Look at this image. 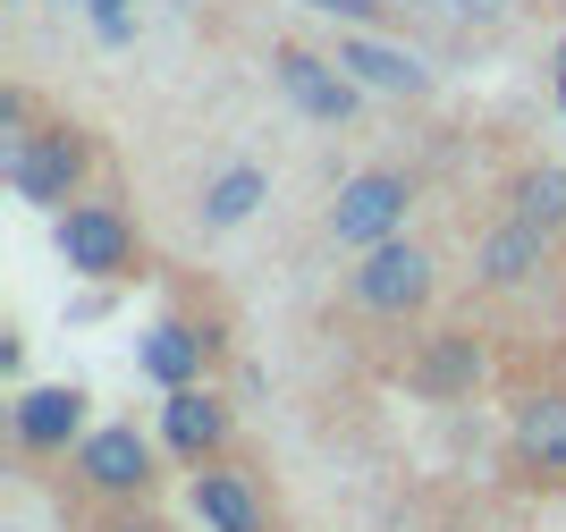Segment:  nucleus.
<instances>
[{
    "mask_svg": "<svg viewBox=\"0 0 566 532\" xmlns=\"http://www.w3.org/2000/svg\"><path fill=\"white\" fill-rule=\"evenodd\" d=\"M431 296H440V271L415 237H389L373 254H355L347 271V304L373 313V322H415V313H431Z\"/></svg>",
    "mask_w": 566,
    "mask_h": 532,
    "instance_id": "obj_1",
    "label": "nucleus"
},
{
    "mask_svg": "<svg viewBox=\"0 0 566 532\" xmlns=\"http://www.w3.org/2000/svg\"><path fill=\"white\" fill-rule=\"evenodd\" d=\"M51 246H60V262H69L76 279H94V288H118V279L144 271V237L118 204H69L51 220Z\"/></svg>",
    "mask_w": 566,
    "mask_h": 532,
    "instance_id": "obj_2",
    "label": "nucleus"
},
{
    "mask_svg": "<svg viewBox=\"0 0 566 532\" xmlns=\"http://www.w3.org/2000/svg\"><path fill=\"white\" fill-rule=\"evenodd\" d=\"M9 186H18L34 211H60L85 204V169H94V144L76 136V127H34V136H9Z\"/></svg>",
    "mask_w": 566,
    "mask_h": 532,
    "instance_id": "obj_3",
    "label": "nucleus"
},
{
    "mask_svg": "<svg viewBox=\"0 0 566 532\" xmlns=\"http://www.w3.org/2000/svg\"><path fill=\"white\" fill-rule=\"evenodd\" d=\"M161 431H136V423H94L85 440H76V457H69V473L94 499H144V490L161 482Z\"/></svg>",
    "mask_w": 566,
    "mask_h": 532,
    "instance_id": "obj_4",
    "label": "nucleus"
},
{
    "mask_svg": "<svg viewBox=\"0 0 566 532\" xmlns=\"http://www.w3.org/2000/svg\"><path fill=\"white\" fill-rule=\"evenodd\" d=\"M406 211H415V178L406 169H355L331 204V246L338 254H373V246L406 237Z\"/></svg>",
    "mask_w": 566,
    "mask_h": 532,
    "instance_id": "obj_5",
    "label": "nucleus"
},
{
    "mask_svg": "<svg viewBox=\"0 0 566 532\" xmlns=\"http://www.w3.org/2000/svg\"><path fill=\"white\" fill-rule=\"evenodd\" d=\"M271 76H280L287 111H296V118H313V127H347V118L364 111V85H355V76L338 69V51L280 43V51H271Z\"/></svg>",
    "mask_w": 566,
    "mask_h": 532,
    "instance_id": "obj_6",
    "label": "nucleus"
},
{
    "mask_svg": "<svg viewBox=\"0 0 566 532\" xmlns=\"http://www.w3.org/2000/svg\"><path fill=\"white\" fill-rule=\"evenodd\" d=\"M85 406H94V397L76 389V380H34V389H18V406H9L18 457H76V440L94 431Z\"/></svg>",
    "mask_w": 566,
    "mask_h": 532,
    "instance_id": "obj_7",
    "label": "nucleus"
},
{
    "mask_svg": "<svg viewBox=\"0 0 566 532\" xmlns=\"http://www.w3.org/2000/svg\"><path fill=\"white\" fill-rule=\"evenodd\" d=\"M229 440H237V415L203 389V380L161 397V448L187 465V473H195V465H220V457H229Z\"/></svg>",
    "mask_w": 566,
    "mask_h": 532,
    "instance_id": "obj_8",
    "label": "nucleus"
},
{
    "mask_svg": "<svg viewBox=\"0 0 566 532\" xmlns=\"http://www.w3.org/2000/svg\"><path fill=\"white\" fill-rule=\"evenodd\" d=\"M187 508L203 532H271V499L254 490V473L245 465H195L187 473Z\"/></svg>",
    "mask_w": 566,
    "mask_h": 532,
    "instance_id": "obj_9",
    "label": "nucleus"
},
{
    "mask_svg": "<svg viewBox=\"0 0 566 532\" xmlns=\"http://www.w3.org/2000/svg\"><path fill=\"white\" fill-rule=\"evenodd\" d=\"M507 457H516V473H533V482H558V490H566V389H533V397H516V423H507Z\"/></svg>",
    "mask_w": 566,
    "mask_h": 532,
    "instance_id": "obj_10",
    "label": "nucleus"
},
{
    "mask_svg": "<svg viewBox=\"0 0 566 532\" xmlns=\"http://www.w3.org/2000/svg\"><path fill=\"white\" fill-rule=\"evenodd\" d=\"M338 69H347L364 93H398V102H423L431 93V69L406 43L373 34V25H347V34H338Z\"/></svg>",
    "mask_w": 566,
    "mask_h": 532,
    "instance_id": "obj_11",
    "label": "nucleus"
},
{
    "mask_svg": "<svg viewBox=\"0 0 566 532\" xmlns=\"http://www.w3.org/2000/svg\"><path fill=\"white\" fill-rule=\"evenodd\" d=\"M549 246H558L549 229H533V220L507 211V220L473 246V279H482V288H533V279L549 271Z\"/></svg>",
    "mask_w": 566,
    "mask_h": 532,
    "instance_id": "obj_12",
    "label": "nucleus"
},
{
    "mask_svg": "<svg viewBox=\"0 0 566 532\" xmlns=\"http://www.w3.org/2000/svg\"><path fill=\"white\" fill-rule=\"evenodd\" d=\"M203 355H212V338L195 322H153L144 347H136V372L161 380V397H169V389H195V380H203Z\"/></svg>",
    "mask_w": 566,
    "mask_h": 532,
    "instance_id": "obj_13",
    "label": "nucleus"
},
{
    "mask_svg": "<svg viewBox=\"0 0 566 532\" xmlns=\"http://www.w3.org/2000/svg\"><path fill=\"white\" fill-rule=\"evenodd\" d=\"M473 380H482V347H473L465 330H431L423 355H415V389L423 397H457V389H473Z\"/></svg>",
    "mask_w": 566,
    "mask_h": 532,
    "instance_id": "obj_14",
    "label": "nucleus"
},
{
    "mask_svg": "<svg viewBox=\"0 0 566 532\" xmlns=\"http://www.w3.org/2000/svg\"><path fill=\"white\" fill-rule=\"evenodd\" d=\"M271 204V169H254V161H229L220 169L212 186H203V229H245V220H254V211Z\"/></svg>",
    "mask_w": 566,
    "mask_h": 532,
    "instance_id": "obj_15",
    "label": "nucleus"
},
{
    "mask_svg": "<svg viewBox=\"0 0 566 532\" xmlns=\"http://www.w3.org/2000/svg\"><path fill=\"white\" fill-rule=\"evenodd\" d=\"M507 204H516V220H533V229H549V237H558V229H566V169H558V161L524 169Z\"/></svg>",
    "mask_w": 566,
    "mask_h": 532,
    "instance_id": "obj_16",
    "label": "nucleus"
},
{
    "mask_svg": "<svg viewBox=\"0 0 566 532\" xmlns=\"http://www.w3.org/2000/svg\"><path fill=\"white\" fill-rule=\"evenodd\" d=\"M305 9H322V18H347V25H380L398 0H305Z\"/></svg>",
    "mask_w": 566,
    "mask_h": 532,
    "instance_id": "obj_17",
    "label": "nucleus"
},
{
    "mask_svg": "<svg viewBox=\"0 0 566 532\" xmlns=\"http://www.w3.org/2000/svg\"><path fill=\"white\" fill-rule=\"evenodd\" d=\"M0 127H9V136H34V93H25V85L0 93Z\"/></svg>",
    "mask_w": 566,
    "mask_h": 532,
    "instance_id": "obj_18",
    "label": "nucleus"
},
{
    "mask_svg": "<svg viewBox=\"0 0 566 532\" xmlns=\"http://www.w3.org/2000/svg\"><path fill=\"white\" fill-rule=\"evenodd\" d=\"M94 34H102L111 51H127V43H136V18H94Z\"/></svg>",
    "mask_w": 566,
    "mask_h": 532,
    "instance_id": "obj_19",
    "label": "nucleus"
},
{
    "mask_svg": "<svg viewBox=\"0 0 566 532\" xmlns=\"http://www.w3.org/2000/svg\"><path fill=\"white\" fill-rule=\"evenodd\" d=\"M85 18H136V0H85Z\"/></svg>",
    "mask_w": 566,
    "mask_h": 532,
    "instance_id": "obj_20",
    "label": "nucleus"
},
{
    "mask_svg": "<svg viewBox=\"0 0 566 532\" xmlns=\"http://www.w3.org/2000/svg\"><path fill=\"white\" fill-rule=\"evenodd\" d=\"M558 102H566V43H558Z\"/></svg>",
    "mask_w": 566,
    "mask_h": 532,
    "instance_id": "obj_21",
    "label": "nucleus"
},
{
    "mask_svg": "<svg viewBox=\"0 0 566 532\" xmlns=\"http://www.w3.org/2000/svg\"><path fill=\"white\" fill-rule=\"evenodd\" d=\"M111 532H169V524H111Z\"/></svg>",
    "mask_w": 566,
    "mask_h": 532,
    "instance_id": "obj_22",
    "label": "nucleus"
}]
</instances>
